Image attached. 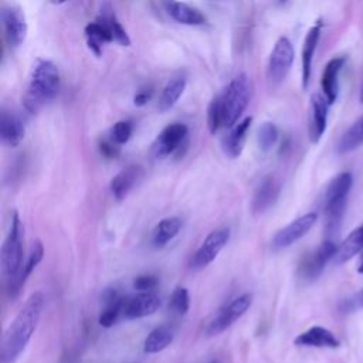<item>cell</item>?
<instances>
[{
  "mask_svg": "<svg viewBox=\"0 0 363 363\" xmlns=\"http://www.w3.org/2000/svg\"><path fill=\"white\" fill-rule=\"evenodd\" d=\"M44 301L45 298L43 292L31 294L23 308L18 311L17 316L9 325L1 339V363H16L18 356L23 353L35 332L44 308Z\"/></svg>",
  "mask_w": 363,
  "mask_h": 363,
  "instance_id": "1",
  "label": "cell"
},
{
  "mask_svg": "<svg viewBox=\"0 0 363 363\" xmlns=\"http://www.w3.org/2000/svg\"><path fill=\"white\" fill-rule=\"evenodd\" d=\"M163 7L174 21L184 26H201L207 20L199 9L179 0H163Z\"/></svg>",
  "mask_w": 363,
  "mask_h": 363,
  "instance_id": "18",
  "label": "cell"
},
{
  "mask_svg": "<svg viewBox=\"0 0 363 363\" xmlns=\"http://www.w3.org/2000/svg\"><path fill=\"white\" fill-rule=\"evenodd\" d=\"M84 34H85V40H86V45L88 48L96 55L101 57L102 54V47L104 44L112 43L113 38L108 30V27L105 26V23L99 18H96L95 21H91L85 26L84 28Z\"/></svg>",
  "mask_w": 363,
  "mask_h": 363,
  "instance_id": "24",
  "label": "cell"
},
{
  "mask_svg": "<svg viewBox=\"0 0 363 363\" xmlns=\"http://www.w3.org/2000/svg\"><path fill=\"white\" fill-rule=\"evenodd\" d=\"M296 346H306V347H330L336 349L340 346L339 339L326 328L323 326H312L308 330L302 332L294 340Z\"/></svg>",
  "mask_w": 363,
  "mask_h": 363,
  "instance_id": "20",
  "label": "cell"
},
{
  "mask_svg": "<svg viewBox=\"0 0 363 363\" xmlns=\"http://www.w3.org/2000/svg\"><path fill=\"white\" fill-rule=\"evenodd\" d=\"M189 306H190V298H189L187 289L183 286H177L170 295L169 308L177 315H184L189 311Z\"/></svg>",
  "mask_w": 363,
  "mask_h": 363,
  "instance_id": "34",
  "label": "cell"
},
{
  "mask_svg": "<svg viewBox=\"0 0 363 363\" xmlns=\"http://www.w3.org/2000/svg\"><path fill=\"white\" fill-rule=\"evenodd\" d=\"M126 296H119L118 299H113L111 302H105V308L99 315V325L104 328H111L116 323V320L119 319V316L122 315L123 311V303H125Z\"/></svg>",
  "mask_w": 363,
  "mask_h": 363,
  "instance_id": "32",
  "label": "cell"
},
{
  "mask_svg": "<svg viewBox=\"0 0 363 363\" xmlns=\"http://www.w3.org/2000/svg\"><path fill=\"white\" fill-rule=\"evenodd\" d=\"M1 24L6 43L11 48L20 47L24 43L28 31L24 11L17 6L4 7L1 10Z\"/></svg>",
  "mask_w": 363,
  "mask_h": 363,
  "instance_id": "11",
  "label": "cell"
},
{
  "mask_svg": "<svg viewBox=\"0 0 363 363\" xmlns=\"http://www.w3.org/2000/svg\"><path fill=\"white\" fill-rule=\"evenodd\" d=\"M329 102L323 94H312L309 101V116H308V135L312 143H318L323 136L328 125Z\"/></svg>",
  "mask_w": 363,
  "mask_h": 363,
  "instance_id": "13",
  "label": "cell"
},
{
  "mask_svg": "<svg viewBox=\"0 0 363 363\" xmlns=\"http://www.w3.org/2000/svg\"><path fill=\"white\" fill-rule=\"evenodd\" d=\"M363 250V225L354 228L337 247V251L335 254V262L343 264L349 259H352L354 255H357Z\"/></svg>",
  "mask_w": 363,
  "mask_h": 363,
  "instance_id": "26",
  "label": "cell"
},
{
  "mask_svg": "<svg viewBox=\"0 0 363 363\" xmlns=\"http://www.w3.org/2000/svg\"><path fill=\"white\" fill-rule=\"evenodd\" d=\"M281 4H284V3H286V0H278Z\"/></svg>",
  "mask_w": 363,
  "mask_h": 363,
  "instance_id": "43",
  "label": "cell"
},
{
  "mask_svg": "<svg viewBox=\"0 0 363 363\" xmlns=\"http://www.w3.org/2000/svg\"><path fill=\"white\" fill-rule=\"evenodd\" d=\"M60 71L50 60H37L26 92L23 105L28 113H37L45 104L52 101L60 91Z\"/></svg>",
  "mask_w": 363,
  "mask_h": 363,
  "instance_id": "2",
  "label": "cell"
},
{
  "mask_svg": "<svg viewBox=\"0 0 363 363\" xmlns=\"http://www.w3.org/2000/svg\"><path fill=\"white\" fill-rule=\"evenodd\" d=\"M251 123H252V118L247 116L238 121L233 128H230V132L224 136L221 143L225 156H228L230 159H235L241 155Z\"/></svg>",
  "mask_w": 363,
  "mask_h": 363,
  "instance_id": "17",
  "label": "cell"
},
{
  "mask_svg": "<svg viewBox=\"0 0 363 363\" xmlns=\"http://www.w3.org/2000/svg\"><path fill=\"white\" fill-rule=\"evenodd\" d=\"M23 242H24V227L17 213L13 214L10 230L1 245L0 265L1 272L6 278L14 281L23 267Z\"/></svg>",
  "mask_w": 363,
  "mask_h": 363,
  "instance_id": "4",
  "label": "cell"
},
{
  "mask_svg": "<svg viewBox=\"0 0 363 363\" xmlns=\"http://www.w3.org/2000/svg\"><path fill=\"white\" fill-rule=\"evenodd\" d=\"M336 251H337V245L335 244V241L330 238L325 240L318 248H315L311 254L303 257V259L298 267L299 277L306 281L316 279L325 269L326 264L332 258H335Z\"/></svg>",
  "mask_w": 363,
  "mask_h": 363,
  "instance_id": "7",
  "label": "cell"
},
{
  "mask_svg": "<svg viewBox=\"0 0 363 363\" xmlns=\"http://www.w3.org/2000/svg\"><path fill=\"white\" fill-rule=\"evenodd\" d=\"M278 128L275 123L272 122H264L257 132V142H258V147L262 152H268L272 149V146L277 143L278 140Z\"/></svg>",
  "mask_w": 363,
  "mask_h": 363,
  "instance_id": "33",
  "label": "cell"
},
{
  "mask_svg": "<svg viewBox=\"0 0 363 363\" xmlns=\"http://www.w3.org/2000/svg\"><path fill=\"white\" fill-rule=\"evenodd\" d=\"M173 340V333L167 326L155 328L145 339L143 350L145 353H157L166 349Z\"/></svg>",
  "mask_w": 363,
  "mask_h": 363,
  "instance_id": "30",
  "label": "cell"
},
{
  "mask_svg": "<svg viewBox=\"0 0 363 363\" xmlns=\"http://www.w3.org/2000/svg\"><path fill=\"white\" fill-rule=\"evenodd\" d=\"M98 18L105 23V26L108 27V30H109L115 43H118L122 47H129L130 45V38H129L126 30L122 27L121 21L118 20L116 14L113 13V10L109 6L102 7L101 14H99Z\"/></svg>",
  "mask_w": 363,
  "mask_h": 363,
  "instance_id": "28",
  "label": "cell"
},
{
  "mask_svg": "<svg viewBox=\"0 0 363 363\" xmlns=\"http://www.w3.org/2000/svg\"><path fill=\"white\" fill-rule=\"evenodd\" d=\"M357 272H360V274H363V261H362V264L357 267Z\"/></svg>",
  "mask_w": 363,
  "mask_h": 363,
  "instance_id": "41",
  "label": "cell"
},
{
  "mask_svg": "<svg viewBox=\"0 0 363 363\" xmlns=\"http://www.w3.org/2000/svg\"><path fill=\"white\" fill-rule=\"evenodd\" d=\"M99 152H101V155L102 156H105V157H108V159H113V157H116L118 156V145L112 140V139H109V140H101L99 142Z\"/></svg>",
  "mask_w": 363,
  "mask_h": 363,
  "instance_id": "38",
  "label": "cell"
},
{
  "mask_svg": "<svg viewBox=\"0 0 363 363\" xmlns=\"http://www.w3.org/2000/svg\"><path fill=\"white\" fill-rule=\"evenodd\" d=\"M160 298L152 292H139L135 296L125 299L122 315L126 319H139L155 313L160 308Z\"/></svg>",
  "mask_w": 363,
  "mask_h": 363,
  "instance_id": "14",
  "label": "cell"
},
{
  "mask_svg": "<svg viewBox=\"0 0 363 363\" xmlns=\"http://www.w3.org/2000/svg\"><path fill=\"white\" fill-rule=\"evenodd\" d=\"M352 184H353V177H352V173L349 172L339 173L328 184V189L325 191L323 211H325V230L329 237L337 234L340 230L346 203H347V196L350 193Z\"/></svg>",
  "mask_w": 363,
  "mask_h": 363,
  "instance_id": "3",
  "label": "cell"
},
{
  "mask_svg": "<svg viewBox=\"0 0 363 363\" xmlns=\"http://www.w3.org/2000/svg\"><path fill=\"white\" fill-rule=\"evenodd\" d=\"M186 86H187L186 75L179 74V75H174L173 78H170L169 82L162 89V94L159 96L157 111L163 113V112H167L169 109H172L176 105V102L180 99V96L183 95Z\"/></svg>",
  "mask_w": 363,
  "mask_h": 363,
  "instance_id": "23",
  "label": "cell"
},
{
  "mask_svg": "<svg viewBox=\"0 0 363 363\" xmlns=\"http://www.w3.org/2000/svg\"><path fill=\"white\" fill-rule=\"evenodd\" d=\"M360 102L363 104V88H362V91H360Z\"/></svg>",
  "mask_w": 363,
  "mask_h": 363,
  "instance_id": "42",
  "label": "cell"
},
{
  "mask_svg": "<svg viewBox=\"0 0 363 363\" xmlns=\"http://www.w3.org/2000/svg\"><path fill=\"white\" fill-rule=\"evenodd\" d=\"M318 214L316 213H306L294 221H291L286 227L281 228L272 238V247L275 250H282L292 245L295 241L306 235V233L312 228L316 223Z\"/></svg>",
  "mask_w": 363,
  "mask_h": 363,
  "instance_id": "12",
  "label": "cell"
},
{
  "mask_svg": "<svg viewBox=\"0 0 363 363\" xmlns=\"http://www.w3.org/2000/svg\"><path fill=\"white\" fill-rule=\"evenodd\" d=\"M132 132H133V123L130 121H119L111 128L109 136L116 145H123L130 139Z\"/></svg>",
  "mask_w": 363,
  "mask_h": 363,
  "instance_id": "35",
  "label": "cell"
},
{
  "mask_svg": "<svg viewBox=\"0 0 363 363\" xmlns=\"http://www.w3.org/2000/svg\"><path fill=\"white\" fill-rule=\"evenodd\" d=\"M143 176V170L139 166H129L121 170L112 180H111V193L116 200H123L128 193L138 184L139 179Z\"/></svg>",
  "mask_w": 363,
  "mask_h": 363,
  "instance_id": "22",
  "label": "cell"
},
{
  "mask_svg": "<svg viewBox=\"0 0 363 363\" xmlns=\"http://www.w3.org/2000/svg\"><path fill=\"white\" fill-rule=\"evenodd\" d=\"M345 64H346V57H333L332 60L328 61V64L323 68V72L320 77V88L329 105H333L337 99V91H339L337 78Z\"/></svg>",
  "mask_w": 363,
  "mask_h": 363,
  "instance_id": "16",
  "label": "cell"
},
{
  "mask_svg": "<svg viewBox=\"0 0 363 363\" xmlns=\"http://www.w3.org/2000/svg\"><path fill=\"white\" fill-rule=\"evenodd\" d=\"M207 126L211 135H216L220 128H224V109L221 94L216 95L207 108Z\"/></svg>",
  "mask_w": 363,
  "mask_h": 363,
  "instance_id": "31",
  "label": "cell"
},
{
  "mask_svg": "<svg viewBox=\"0 0 363 363\" xmlns=\"http://www.w3.org/2000/svg\"><path fill=\"white\" fill-rule=\"evenodd\" d=\"M43 255H44V247L41 244V241H35L33 242L31 245V250H30V254L27 257V261L26 264L23 265L18 277L10 282V292L13 296H16L18 294V291L21 289V286L24 285V282L27 281V278L30 277V274L34 271V268L41 262L43 259Z\"/></svg>",
  "mask_w": 363,
  "mask_h": 363,
  "instance_id": "25",
  "label": "cell"
},
{
  "mask_svg": "<svg viewBox=\"0 0 363 363\" xmlns=\"http://www.w3.org/2000/svg\"><path fill=\"white\" fill-rule=\"evenodd\" d=\"M230 240V228L228 227H220L213 230L201 242V245L197 248V251L191 257V268L193 269H201L211 264L216 257L220 254V251L225 247V244Z\"/></svg>",
  "mask_w": 363,
  "mask_h": 363,
  "instance_id": "8",
  "label": "cell"
},
{
  "mask_svg": "<svg viewBox=\"0 0 363 363\" xmlns=\"http://www.w3.org/2000/svg\"><path fill=\"white\" fill-rule=\"evenodd\" d=\"M363 145V115L352 123V126L342 135L337 143V153H349Z\"/></svg>",
  "mask_w": 363,
  "mask_h": 363,
  "instance_id": "29",
  "label": "cell"
},
{
  "mask_svg": "<svg viewBox=\"0 0 363 363\" xmlns=\"http://www.w3.org/2000/svg\"><path fill=\"white\" fill-rule=\"evenodd\" d=\"M208 363H217V362H216V360H211V362H208Z\"/></svg>",
  "mask_w": 363,
  "mask_h": 363,
  "instance_id": "44",
  "label": "cell"
},
{
  "mask_svg": "<svg viewBox=\"0 0 363 363\" xmlns=\"http://www.w3.org/2000/svg\"><path fill=\"white\" fill-rule=\"evenodd\" d=\"M50 1H51L52 4H57V6H58V4H64V3H67L68 0H50Z\"/></svg>",
  "mask_w": 363,
  "mask_h": 363,
  "instance_id": "40",
  "label": "cell"
},
{
  "mask_svg": "<svg viewBox=\"0 0 363 363\" xmlns=\"http://www.w3.org/2000/svg\"><path fill=\"white\" fill-rule=\"evenodd\" d=\"M189 129L182 122H173L163 128L152 145V153L157 159L170 156L172 153L180 150L182 145L186 142Z\"/></svg>",
  "mask_w": 363,
  "mask_h": 363,
  "instance_id": "10",
  "label": "cell"
},
{
  "mask_svg": "<svg viewBox=\"0 0 363 363\" xmlns=\"http://www.w3.org/2000/svg\"><path fill=\"white\" fill-rule=\"evenodd\" d=\"M152 95H153V88H152L150 85H145V86L140 88V89L135 94V96H133V104H135V106H143V105H146V104L150 101Z\"/></svg>",
  "mask_w": 363,
  "mask_h": 363,
  "instance_id": "37",
  "label": "cell"
},
{
  "mask_svg": "<svg viewBox=\"0 0 363 363\" xmlns=\"http://www.w3.org/2000/svg\"><path fill=\"white\" fill-rule=\"evenodd\" d=\"M295 51L288 37H279L274 44L267 64V78L271 84H281L292 68Z\"/></svg>",
  "mask_w": 363,
  "mask_h": 363,
  "instance_id": "6",
  "label": "cell"
},
{
  "mask_svg": "<svg viewBox=\"0 0 363 363\" xmlns=\"http://www.w3.org/2000/svg\"><path fill=\"white\" fill-rule=\"evenodd\" d=\"M322 27L323 23L322 20H318L306 33L305 40H303V47H302V89H306L309 85V79H311V74H312V61H313V55L316 51V47L319 44V38H320V33H322Z\"/></svg>",
  "mask_w": 363,
  "mask_h": 363,
  "instance_id": "15",
  "label": "cell"
},
{
  "mask_svg": "<svg viewBox=\"0 0 363 363\" xmlns=\"http://www.w3.org/2000/svg\"><path fill=\"white\" fill-rule=\"evenodd\" d=\"M252 303V295L251 294H242L238 298L233 299L228 305H225L218 315L208 323L206 333L208 336L218 335L228 329L237 319H240L251 306Z\"/></svg>",
  "mask_w": 363,
  "mask_h": 363,
  "instance_id": "9",
  "label": "cell"
},
{
  "mask_svg": "<svg viewBox=\"0 0 363 363\" xmlns=\"http://www.w3.org/2000/svg\"><path fill=\"white\" fill-rule=\"evenodd\" d=\"M182 228V220L179 217H167L159 221L152 233V244L156 248L164 247L170 240H173Z\"/></svg>",
  "mask_w": 363,
  "mask_h": 363,
  "instance_id": "27",
  "label": "cell"
},
{
  "mask_svg": "<svg viewBox=\"0 0 363 363\" xmlns=\"http://www.w3.org/2000/svg\"><path fill=\"white\" fill-rule=\"evenodd\" d=\"M281 183L274 176H267L262 179L259 186L257 187L252 199V211L259 214L272 207L279 196Z\"/></svg>",
  "mask_w": 363,
  "mask_h": 363,
  "instance_id": "19",
  "label": "cell"
},
{
  "mask_svg": "<svg viewBox=\"0 0 363 363\" xmlns=\"http://www.w3.org/2000/svg\"><path fill=\"white\" fill-rule=\"evenodd\" d=\"M224 109V128H233L248 106L251 85L245 74L235 75L221 92Z\"/></svg>",
  "mask_w": 363,
  "mask_h": 363,
  "instance_id": "5",
  "label": "cell"
},
{
  "mask_svg": "<svg viewBox=\"0 0 363 363\" xmlns=\"http://www.w3.org/2000/svg\"><path fill=\"white\" fill-rule=\"evenodd\" d=\"M24 125L21 119L9 111H1L0 115V140L3 145L16 147L24 139Z\"/></svg>",
  "mask_w": 363,
  "mask_h": 363,
  "instance_id": "21",
  "label": "cell"
},
{
  "mask_svg": "<svg viewBox=\"0 0 363 363\" xmlns=\"http://www.w3.org/2000/svg\"><path fill=\"white\" fill-rule=\"evenodd\" d=\"M352 303H353V306L363 308V288L352 298Z\"/></svg>",
  "mask_w": 363,
  "mask_h": 363,
  "instance_id": "39",
  "label": "cell"
},
{
  "mask_svg": "<svg viewBox=\"0 0 363 363\" xmlns=\"http://www.w3.org/2000/svg\"><path fill=\"white\" fill-rule=\"evenodd\" d=\"M157 278L155 275H139L133 279V288L138 289L139 292H147V291H152L157 286Z\"/></svg>",
  "mask_w": 363,
  "mask_h": 363,
  "instance_id": "36",
  "label": "cell"
}]
</instances>
